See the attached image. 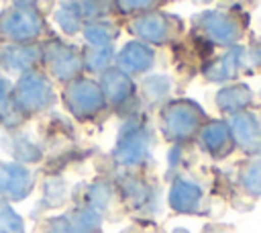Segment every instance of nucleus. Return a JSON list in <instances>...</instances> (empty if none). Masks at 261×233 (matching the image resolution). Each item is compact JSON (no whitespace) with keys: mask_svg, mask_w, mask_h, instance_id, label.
<instances>
[{"mask_svg":"<svg viewBox=\"0 0 261 233\" xmlns=\"http://www.w3.org/2000/svg\"><path fill=\"white\" fill-rule=\"evenodd\" d=\"M57 100L59 94L55 82L41 67L24 72L16 76V80H12L10 102L27 121L49 112L57 104Z\"/></svg>","mask_w":261,"mask_h":233,"instance_id":"39448f33","label":"nucleus"},{"mask_svg":"<svg viewBox=\"0 0 261 233\" xmlns=\"http://www.w3.org/2000/svg\"><path fill=\"white\" fill-rule=\"evenodd\" d=\"M122 27L133 35V39H139L155 49L175 45L188 31V25L179 14L163 8L130 16L122 20Z\"/></svg>","mask_w":261,"mask_h":233,"instance_id":"423d86ee","label":"nucleus"},{"mask_svg":"<svg viewBox=\"0 0 261 233\" xmlns=\"http://www.w3.org/2000/svg\"><path fill=\"white\" fill-rule=\"evenodd\" d=\"M41 67V41L39 43H0V74L20 76Z\"/></svg>","mask_w":261,"mask_h":233,"instance_id":"f3484780","label":"nucleus"},{"mask_svg":"<svg viewBox=\"0 0 261 233\" xmlns=\"http://www.w3.org/2000/svg\"><path fill=\"white\" fill-rule=\"evenodd\" d=\"M114 55L116 47L114 45H104V47H94V45H82V61H84V74L98 78L102 72L114 65Z\"/></svg>","mask_w":261,"mask_h":233,"instance_id":"a878e982","label":"nucleus"},{"mask_svg":"<svg viewBox=\"0 0 261 233\" xmlns=\"http://www.w3.org/2000/svg\"><path fill=\"white\" fill-rule=\"evenodd\" d=\"M255 100H257V92L243 80L218 86L214 94V106L224 119L245 112L249 108H255Z\"/></svg>","mask_w":261,"mask_h":233,"instance_id":"a211bd4d","label":"nucleus"},{"mask_svg":"<svg viewBox=\"0 0 261 233\" xmlns=\"http://www.w3.org/2000/svg\"><path fill=\"white\" fill-rule=\"evenodd\" d=\"M96 80L102 88V94L106 98L110 112L118 114L120 119H126L143 110L139 100V82L128 74H124L122 69H118L116 65L102 72Z\"/></svg>","mask_w":261,"mask_h":233,"instance_id":"1a4fd4ad","label":"nucleus"},{"mask_svg":"<svg viewBox=\"0 0 261 233\" xmlns=\"http://www.w3.org/2000/svg\"><path fill=\"white\" fill-rule=\"evenodd\" d=\"M118 198L116 194V186H114V180L112 178H94L92 182H88L82 190V196L77 202H84L100 213L106 215V211L112 206V202Z\"/></svg>","mask_w":261,"mask_h":233,"instance_id":"4be33fe9","label":"nucleus"},{"mask_svg":"<svg viewBox=\"0 0 261 233\" xmlns=\"http://www.w3.org/2000/svg\"><path fill=\"white\" fill-rule=\"evenodd\" d=\"M196 143L212 161H224L237 151L228 121L224 116H208L196 137Z\"/></svg>","mask_w":261,"mask_h":233,"instance_id":"ddd939ff","label":"nucleus"},{"mask_svg":"<svg viewBox=\"0 0 261 233\" xmlns=\"http://www.w3.org/2000/svg\"><path fill=\"white\" fill-rule=\"evenodd\" d=\"M247 63H249V72H261V39H257L255 43H251V47H247Z\"/></svg>","mask_w":261,"mask_h":233,"instance_id":"c756f323","label":"nucleus"},{"mask_svg":"<svg viewBox=\"0 0 261 233\" xmlns=\"http://www.w3.org/2000/svg\"><path fill=\"white\" fill-rule=\"evenodd\" d=\"M120 204L137 215H151L157 211V186L143 172H124L112 178Z\"/></svg>","mask_w":261,"mask_h":233,"instance_id":"9d476101","label":"nucleus"},{"mask_svg":"<svg viewBox=\"0 0 261 233\" xmlns=\"http://www.w3.org/2000/svg\"><path fill=\"white\" fill-rule=\"evenodd\" d=\"M122 33V22H118L114 16L110 18H98L90 20L82 27V39L84 45H94V47H104V45H114Z\"/></svg>","mask_w":261,"mask_h":233,"instance_id":"5701e85b","label":"nucleus"},{"mask_svg":"<svg viewBox=\"0 0 261 233\" xmlns=\"http://www.w3.org/2000/svg\"><path fill=\"white\" fill-rule=\"evenodd\" d=\"M249 72L247 63V47L243 43L232 45L228 49L218 51L216 55H210L200 65V76L208 84L224 86L230 82L241 80L243 74Z\"/></svg>","mask_w":261,"mask_h":233,"instance_id":"9b49d317","label":"nucleus"},{"mask_svg":"<svg viewBox=\"0 0 261 233\" xmlns=\"http://www.w3.org/2000/svg\"><path fill=\"white\" fill-rule=\"evenodd\" d=\"M167 206L173 215H204L208 208L206 188L200 180L190 174H175L167 188Z\"/></svg>","mask_w":261,"mask_h":233,"instance_id":"f8f14e48","label":"nucleus"},{"mask_svg":"<svg viewBox=\"0 0 261 233\" xmlns=\"http://www.w3.org/2000/svg\"><path fill=\"white\" fill-rule=\"evenodd\" d=\"M10 92H12V80L4 74H0V110L4 108V104L10 100Z\"/></svg>","mask_w":261,"mask_h":233,"instance_id":"7c9ffc66","label":"nucleus"},{"mask_svg":"<svg viewBox=\"0 0 261 233\" xmlns=\"http://www.w3.org/2000/svg\"><path fill=\"white\" fill-rule=\"evenodd\" d=\"M249 14L239 6L206 8L190 18V35L208 49H228L243 43L249 31Z\"/></svg>","mask_w":261,"mask_h":233,"instance_id":"f257e3e1","label":"nucleus"},{"mask_svg":"<svg viewBox=\"0 0 261 233\" xmlns=\"http://www.w3.org/2000/svg\"><path fill=\"white\" fill-rule=\"evenodd\" d=\"M155 63H157L155 47L139 39H128L122 47L116 49V55H114V65L135 80L151 74Z\"/></svg>","mask_w":261,"mask_h":233,"instance_id":"dca6fc26","label":"nucleus"},{"mask_svg":"<svg viewBox=\"0 0 261 233\" xmlns=\"http://www.w3.org/2000/svg\"><path fill=\"white\" fill-rule=\"evenodd\" d=\"M200 233H237V229L226 223H206Z\"/></svg>","mask_w":261,"mask_h":233,"instance_id":"2f4dec72","label":"nucleus"},{"mask_svg":"<svg viewBox=\"0 0 261 233\" xmlns=\"http://www.w3.org/2000/svg\"><path fill=\"white\" fill-rule=\"evenodd\" d=\"M51 35L41 8L4 6L0 10V43H39Z\"/></svg>","mask_w":261,"mask_h":233,"instance_id":"6e6552de","label":"nucleus"},{"mask_svg":"<svg viewBox=\"0 0 261 233\" xmlns=\"http://www.w3.org/2000/svg\"><path fill=\"white\" fill-rule=\"evenodd\" d=\"M153 145H155V129L145 110L135 112L122 119L110 159L116 170L124 172H145L153 161Z\"/></svg>","mask_w":261,"mask_h":233,"instance_id":"f03ea898","label":"nucleus"},{"mask_svg":"<svg viewBox=\"0 0 261 233\" xmlns=\"http://www.w3.org/2000/svg\"><path fill=\"white\" fill-rule=\"evenodd\" d=\"M169 0H112V6H114V16L126 20L130 16H137L149 10H159Z\"/></svg>","mask_w":261,"mask_h":233,"instance_id":"cd10ccee","label":"nucleus"},{"mask_svg":"<svg viewBox=\"0 0 261 233\" xmlns=\"http://www.w3.org/2000/svg\"><path fill=\"white\" fill-rule=\"evenodd\" d=\"M67 200H69V188H67V182L61 176L53 174V176H47L41 182V200H39V204L43 208H59Z\"/></svg>","mask_w":261,"mask_h":233,"instance_id":"bb28decb","label":"nucleus"},{"mask_svg":"<svg viewBox=\"0 0 261 233\" xmlns=\"http://www.w3.org/2000/svg\"><path fill=\"white\" fill-rule=\"evenodd\" d=\"M63 217H65L69 233H102L104 213H100L84 202H75L69 211L63 213Z\"/></svg>","mask_w":261,"mask_h":233,"instance_id":"412c9836","label":"nucleus"},{"mask_svg":"<svg viewBox=\"0 0 261 233\" xmlns=\"http://www.w3.org/2000/svg\"><path fill=\"white\" fill-rule=\"evenodd\" d=\"M234 184L243 196H247L251 200L261 198V153L245 157L239 164Z\"/></svg>","mask_w":261,"mask_h":233,"instance_id":"b1692460","label":"nucleus"},{"mask_svg":"<svg viewBox=\"0 0 261 233\" xmlns=\"http://www.w3.org/2000/svg\"><path fill=\"white\" fill-rule=\"evenodd\" d=\"M53 22L61 31L63 37H75L82 33V27L86 25L80 2L77 0H59L53 10Z\"/></svg>","mask_w":261,"mask_h":233,"instance_id":"393cba45","label":"nucleus"},{"mask_svg":"<svg viewBox=\"0 0 261 233\" xmlns=\"http://www.w3.org/2000/svg\"><path fill=\"white\" fill-rule=\"evenodd\" d=\"M6 149L10 151V157L18 164L24 166H35L39 161H43L45 157V147L41 141L33 139L29 133H24L22 129L16 133H8L6 137Z\"/></svg>","mask_w":261,"mask_h":233,"instance_id":"aec40b11","label":"nucleus"},{"mask_svg":"<svg viewBox=\"0 0 261 233\" xmlns=\"http://www.w3.org/2000/svg\"><path fill=\"white\" fill-rule=\"evenodd\" d=\"M41 69L55 84H67L84 74L82 47L51 33L41 41Z\"/></svg>","mask_w":261,"mask_h":233,"instance_id":"0eeeda50","label":"nucleus"},{"mask_svg":"<svg viewBox=\"0 0 261 233\" xmlns=\"http://www.w3.org/2000/svg\"><path fill=\"white\" fill-rule=\"evenodd\" d=\"M0 233H27L24 217L4 198H0Z\"/></svg>","mask_w":261,"mask_h":233,"instance_id":"c85d7f7f","label":"nucleus"},{"mask_svg":"<svg viewBox=\"0 0 261 233\" xmlns=\"http://www.w3.org/2000/svg\"><path fill=\"white\" fill-rule=\"evenodd\" d=\"M35 188H37V174L31 170V166L18 164L14 159L0 161V198L14 204L27 200Z\"/></svg>","mask_w":261,"mask_h":233,"instance_id":"4468645a","label":"nucleus"},{"mask_svg":"<svg viewBox=\"0 0 261 233\" xmlns=\"http://www.w3.org/2000/svg\"><path fill=\"white\" fill-rule=\"evenodd\" d=\"M59 100L65 108V112L75 121L84 125H94L104 121L110 114V108L106 104V98L102 94V88L94 76L82 74L59 90Z\"/></svg>","mask_w":261,"mask_h":233,"instance_id":"20e7f679","label":"nucleus"},{"mask_svg":"<svg viewBox=\"0 0 261 233\" xmlns=\"http://www.w3.org/2000/svg\"><path fill=\"white\" fill-rule=\"evenodd\" d=\"M206 108L188 96H171L157 108V131L169 145H192L208 121Z\"/></svg>","mask_w":261,"mask_h":233,"instance_id":"7ed1b4c3","label":"nucleus"},{"mask_svg":"<svg viewBox=\"0 0 261 233\" xmlns=\"http://www.w3.org/2000/svg\"><path fill=\"white\" fill-rule=\"evenodd\" d=\"M228 127L232 133L234 149L245 157L261 153V110L249 108L234 116H228Z\"/></svg>","mask_w":261,"mask_h":233,"instance_id":"2eb2a0df","label":"nucleus"},{"mask_svg":"<svg viewBox=\"0 0 261 233\" xmlns=\"http://www.w3.org/2000/svg\"><path fill=\"white\" fill-rule=\"evenodd\" d=\"M173 96V80L167 74H147L139 82V100L145 108H159Z\"/></svg>","mask_w":261,"mask_h":233,"instance_id":"6ab92c4d","label":"nucleus"},{"mask_svg":"<svg viewBox=\"0 0 261 233\" xmlns=\"http://www.w3.org/2000/svg\"><path fill=\"white\" fill-rule=\"evenodd\" d=\"M41 0H8V6H18V8H39Z\"/></svg>","mask_w":261,"mask_h":233,"instance_id":"473e14b6","label":"nucleus"}]
</instances>
